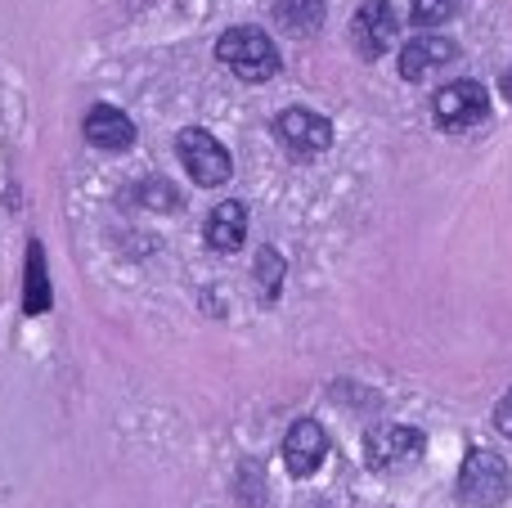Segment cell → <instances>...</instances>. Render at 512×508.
Returning a JSON list of instances; mask_svg holds the SVG:
<instances>
[{"label": "cell", "instance_id": "9a60e30c", "mask_svg": "<svg viewBox=\"0 0 512 508\" xmlns=\"http://www.w3.org/2000/svg\"><path fill=\"white\" fill-rule=\"evenodd\" d=\"M256 275H261L265 297L279 293V284H283V257H279V252H274V248H261V257H256Z\"/></svg>", "mask_w": 512, "mask_h": 508}, {"label": "cell", "instance_id": "4fadbf2b", "mask_svg": "<svg viewBox=\"0 0 512 508\" xmlns=\"http://www.w3.org/2000/svg\"><path fill=\"white\" fill-rule=\"evenodd\" d=\"M50 275H45V248L32 243L27 248V288H23V311L27 315H45L50 311Z\"/></svg>", "mask_w": 512, "mask_h": 508}, {"label": "cell", "instance_id": "5b68a950", "mask_svg": "<svg viewBox=\"0 0 512 508\" xmlns=\"http://www.w3.org/2000/svg\"><path fill=\"white\" fill-rule=\"evenodd\" d=\"M396 32L400 18L391 9V0H364L351 18V45L360 59H382L391 50V41H396Z\"/></svg>", "mask_w": 512, "mask_h": 508}, {"label": "cell", "instance_id": "6da1fadb", "mask_svg": "<svg viewBox=\"0 0 512 508\" xmlns=\"http://www.w3.org/2000/svg\"><path fill=\"white\" fill-rule=\"evenodd\" d=\"M216 59L239 81H270L279 72V50H274V41L261 27H230L216 41Z\"/></svg>", "mask_w": 512, "mask_h": 508}, {"label": "cell", "instance_id": "2e32d148", "mask_svg": "<svg viewBox=\"0 0 512 508\" xmlns=\"http://www.w3.org/2000/svg\"><path fill=\"white\" fill-rule=\"evenodd\" d=\"M495 432H499V437H508V441H512V392L495 405Z\"/></svg>", "mask_w": 512, "mask_h": 508}, {"label": "cell", "instance_id": "5bb4252c", "mask_svg": "<svg viewBox=\"0 0 512 508\" xmlns=\"http://www.w3.org/2000/svg\"><path fill=\"white\" fill-rule=\"evenodd\" d=\"M454 14H459V0H414V5H409V18H414L418 27H441V23H450Z\"/></svg>", "mask_w": 512, "mask_h": 508}, {"label": "cell", "instance_id": "30bf717a", "mask_svg": "<svg viewBox=\"0 0 512 508\" xmlns=\"http://www.w3.org/2000/svg\"><path fill=\"white\" fill-rule=\"evenodd\" d=\"M81 131H86V140L95 144V149H108V153H122V149H131L135 144V122L113 104L90 108L86 122H81Z\"/></svg>", "mask_w": 512, "mask_h": 508}, {"label": "cell", "instance_id": "9c48e42d", "mask_svg": "<svg viewBox=\"0 0 512 508\" xmlns=\"http://www.w3.org/2000/svg\"><path fill=\"white\" fill-rule=\"evenodd\" d=\"M459 59V45L450 36H414V41L400 50V77L405 81H423L432 72H441L445 63Z\"/></svg>", "mask_w": 512, "mask_h": 508}, {"label": "cell", "instance_id": "e0dca14e", "mask_svg": "<svg viewBox=\"0 0 512 508\" xmlns=\"http://www.w3.org/2000/svg\"><path fill=\"white\" fill-rule=\"evenodd\" d=\"M504 90H508V95H512V77H504Z\"/></svg>", "mask_w": 512, "mask_h": 508}, {"label": "cell", "instance_id": "7a4b0ae2", "mask_svg": "<svg viewBox=\"0 0 512 508\" xmlns=\"http://www.w3.org/2000/svg\"><path fill=\"white\" fill-rule=\"evenodd\" d=\"M508 486H512V477H508L504 455L472 446L459 468V504L463 508H499L508 500Z\"/></svg>", "mask_w": 512, "mask_h": 508}, {"label": "cell", "instance_id": "8992f818", "mask_svg": "<svg viewBox=\"0 0 512 508\" xmlns=\"http://www.w3.org/2000/svg\"><path fill=\"white\" fill-rule=\"evenodd\" d=\"M427 437L409 423H382V428L369 432L364 441V455H369V468H405L423 455Z\"/></svg>", "mask_w": 512, "mask_h": 508}, {"label": "cell", "instance_id": "7c38bea8", "mask_svg": "<svg viewBox=\"0 0 512 508\" xmlns=\"http://www.w3.org/2000/svg\"><path fill=\"white\" fill-rule=\"evenodd\" d=\"M274 23L288 36H315L324 27V0H279L274 5Z\"/></svg>", "mask_w": 512, "mask_h": 508}, {"label": "cell", "instance_id": "277c9868", "mask_svg": "<svg viewBox=\"0 0 512 508\" xmlns=\"http://www.w3.org/2000/svg\"><path fill=\"white\" fill-rule=\"evenodd\" d=\"M432 117L441 131H472V126H481L490 117V90L472 77L450 81V86L436 90Z\"/></svg>", "mask_w": 512, "mask_h": 508}, {"label": "cell", "instance_id": "8fae6325", "mask_svg": "<svg viewBox=\"0 0 512 508\" xmlns=\"http://www.w3.org/2000/svg\"><path fill=\"white\" fill-rule=\"evenodd\" d=\"M203 234H207V243H212L216 252H239L243 239H248V207L234 203V198L230 203H221V207H212Z\"/></svg>", "mask_w": 512, "mask_h": 508}, {"label": "cell", "instance_id": "ba28073f", "mask_svg": "<svg viewBox=\"0 0 512 508\" xmlns=\"http://www.w3.org/2000/svg\"><path fill=\"white\" fill-rule=\"evenodd\" d=\"M328 459V432L315 419H297L283 437V464L292 477H315L319 464Z\"/></svg>", "mask_w": 512, "mask_h": 508}, {"label": "cell", "instance_id": "52a82bcc", "mask_svg": "<svg viewBox=\"0 0 512 508\" xmlns=\"http://www.w3.org/2000/svg\"><path fill=\"white\" fill-rule=\"evenodd\" d=\"M274 135H279L292 153H306L310 158V153H324L328 144H333V122L310 113V108H283V113L274 117Z\"/></svg>", "mask_w": 512, "mask_h": 508}, {"label": "cell", "instance_id": "3957f363", "mask_svg": "<svg viewBox=\"0 0 512 508\" xmlns=\"http://www.w3.org/2000/svg\"><path fill=\"white\" fill-rule=\"evenodd\" d=\"M176 153H180V162H185V171L194 176V185H203V189H216L234 176L230 149H225L212 131H203V126H185V131L176 135Z\"/></svg>", "mask_w": 512, "mask_h": 508}]
</instances>
